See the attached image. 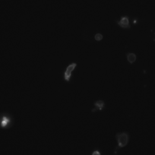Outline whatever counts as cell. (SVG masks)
<instances>
[{"label": "cell", "mask_w": 155, "mask_h": 155, "mask_svg": "<svg viewBox=\"0 0 155 155\" xmlns=\"http://www.w3.org/2000/svg\"><path fill=\"white\" fill-rule=\"evenodd\" d=\"M116 139H117L118 142V148H121L123 147L126 146L128 142V134L126 132H122V133H117L116 136Z\"/></svg>", "instance_id": "cell-1"}, {"label": "cell", "mask_w": 155, "mask_h": 155, "mask_svg": "<svg viewBox=\"0 0 155 155\" xmlns=\"http://www.w3.org/2000/svg\"><path fill=\"white\" fill-rule=\"evenodd\" d=\"M13 120L12 116L8 114H0V127L2 128H7L12 125Z\"/></svg>", "instance_id": "cell-2"}, {"label": "cell", "mask_w": 155, "mask_h": 155, "mask_svg": "<svg viewBox=\"0 0 155 155\" xmlns=\"http://www.w3.org/2000/svg\"><path fill=\"white\" fill-rule=\"evenodd\" d=\"M76 66L77 64L75 63H74L68 65V67L66 68L64 73V80L66 81H69L70 79H71V73H72V71H74V69L76 68Z\"/></svg>", "instance_id": "cell-3"}, {"label": "cell", "mask_w": 155, "mask_h": 155, "mask_svg": "<svg viewBox=\"0 0 155 155\" xmlns=\"http://www.w3.org/2000/svg\"><path fill=\"white\" fill-rule=\"evenodd\" d=\"M117 25L120 26V27H123L124 29H129L131 28V26L129 25V18L127 16H123L120 21H117L116 22Z\"/></svg>", "instance_id": "cell-4"}, {"label": "cell", "mask_w": 155, "mask_h": 155, "mask_svg": "<svg viewBox=\"0 0 155 155\" xmlns=\"http://www.w3.org/2000/svg\"><path fill=\"white\" fill-rule=\"evenodd\" d=\"M94 106L96 107V109H98L99 110H102L104 108V106H105V103H104V102L103 101V100H98V101H96L94 103ZM95 110H92L93 112H94Z\"/></svg>", "instance_id": "cell-5"}, {"label": "cell", "mask_w": 155, "mask_h": 155, "mask_svg": "<svg viewBox=\"0 0 155 155\" xmlns=\"http://www.w3.org/2000/svg\"><path fill=\"white\" fill-rule=\"evenodd\" d=\"M127 56V60L128 61L129 63H134L136 61V55L135 53H128L126 55Z\"/></svg>", "instance_id": "cell-6"}, {"label": "cell", "mask_w": 155, "mask_h": 155, "mask_svg": "<svg viewBox=\"0 0 155 155\" xmlns=\"http://www.w3.org/2000/svg\"><path fill=\"white\" fill-rule=\"evenodd\" d=\"M94 38L97 41H100L103 39V35H102L101 34H97L96 35L94 36Z\"/></svg>", "instance_id": "cell-7"}, {"label": "cell", "mask_w": 155, "mask_h": 155, "mask_svg": "<svg viewBox=\"0 0 155 155\" xmlns=\"http://www.w3.org/2000/svg\"><path fill=\"white\" fill-rule=\"evenodd\" d=\"M92 155H100V152L99 151H94L92 153Z\"/></svg>", "instance_id": "cell-8"}]
</instances>
